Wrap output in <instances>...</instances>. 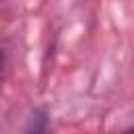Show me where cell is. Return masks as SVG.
Instances as JSON below:
<instances>
[{
    "mask_svg": "<svg viewBox=\"0 0 134 134\" xmlns=\"http://www.w3.org/2000/svg\"><path fill=\"white\" fill-rule=\"evenodd\" d=\"M119 134H134V126H130V128H126V130H121Z\"/></svg>",
    "mask_w": 134,
    "mask_h": 134,
    "instance_id": "cell-2",
    "label": "cell"
},
{
    "mask_svg": "<svg viewBox=\"0 0 134 134\" xmlns=\"http://www.w3.org/2000/svg\"><path fill=\"white\" fill-rule=\"evenodd\" d=\"M21 134H52V121H50V113L40 107V109H34V113L29 115L25 128Z\"/></svg>",
    "mask_w": 134,
    "mask_h": 134,
    "instance_id": "cell-1",
    "label": "cell"
}]
</instances>
